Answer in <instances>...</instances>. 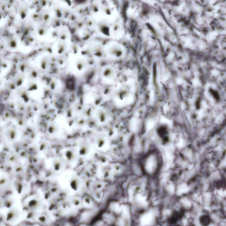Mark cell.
<instances>
[{"instance_id": "23", "label": "cell", "mask_w": 226, "mask_h": 226, "mask_svg": "<svg viewBox=\"0 0 226 226\" xmlns=\"http://www.w3.org/2000/svg\"><path fill=\"white\" fill-rule=\"evenodd\" d=\"M95 23L93 20H92L91 19H89L87 21V25L88 28H92L94 26Z\"/></svg>"}, {"instance_id": "7", "label": "cell", "mask_w": 226, "mask_h": 226, "mask_svg": "<svg viewBox=\"0 0 226 226\" xmlns=\"http://www.w3.org/2000/svg\"><path fill=\"white\" fill-rule=\"evenodd\" d=\"M17 94L18 96L25 103H27L29 101L28 91L27 90L26 87L21 86L18 87Z\"/></svg>"}, {"instance_id": "16", "label": "cell", "mask_w": 226, "mask_h": 226, "mask_svg": "<svg viewBox=\"0 0 226 226\" xmlns=\"http://www.w3.org/2000/svg\"><path fill=\"white\" fill-rule=\"evenodd\" d=\"M38 72L35 69H31L28 72V78L31 80L37 78L38 77Z\"/></svg>"}, {"instance_id": "15", "label": "cell", "mask_w": 226, "mask_h": 226, "mask_svg": "<svg viewBox=\"0 0 226 226\" xmlns=\"http://www.w3.org/2000/svg\"><path fill=\"white\" fill-rule=\"evenodd\" d=\"M58 36L60 40L66 41L69 37V33L66 30L62 29L60 31H58Z\"/></svg>"}, {"instance_id": "2", "label": "cell", "mask_w": 226, "mask_h": 226, "mask_svg": "<svg viewBox=\"0 0 226 226\" xmlns=\"http://www.w3.org/2000/svg\"><path fill=\"white\" fill-rule=\"evenodd\" d=\"M97 27L98 31L102 35L108 37L111 35V25L107 20L101 19L98 22Z\"/></svg>"}, {"instance_id": "21", "label": "cell", "mask_w": 226, "mask_h": 226, "mask_svg": "<svg viewBox=\"0 0 226 226\" xmlns=\"http://www.w3.org/2000/svg\"><path fill=\"white\" fill-rule=\"evenodd\" d=\"M92 11L95 13H98L100 10V6L98 3H93L92 6Z\"/></svg>"}, {"instance_id": "6", "label": "cell", "mask_w": 226, "mask_h": 226, "mask_svg": "<svg viewBox=\"0 0 226 226\" xmlns=\"http://www.w3.org/2000/svg\"><path fill=\"white\" fill-rule=\"evenodd\" d=\"M68 49V45L66 41L60 40L57 42L55 45V50L58 55H62L66 52Z\"/></svg>"}, {"instance_id": "4", "label": "cell", "mask_w": 226, "mask_h": 226, "mask_svg": "<svg viewBox=\"0 0 226 226\" xmlns=\"http://www.w3.org/2000/svg\"><path fill=\"white\" fill-rule=\"evenodd\" d=\"M87 61L82 57H76L72 62V68L78 72H81L85 69Z\"/></svg>"}, {"instance_id": "8", "label": "cell", "mask_w": 226, "mask_h": 226, "mask_svg": "<svg viewBox=\"0 0 226 226\" xmlns=\"http://www.w3.org/2000/svg\"><path fill=\"white\" fill-rule=\"evenodd\" d=\"M6 44L9 49L16 50L17 49L18 45L17 38L12 35L9 36L6 39Z\"/></svg>"}, {"instance_id": "20", "label": "cell", "mask_w": 226, "mask_h": 226, "mask_svg": "<svg viewBox=\"0 0 226 226\" xmlns=\"http://www.w3.org/2000/svg\"><path fill=\"white\" fill-rule=\"evenodd\" d=\"M42 17L44 21H45V22L48 21L50 19V13L47 10L43 11L42 15Z\"/></svg>"}, {"instance_id": "14", "label": "cell", "mask_w": 226, "mask_h": 226, "mask_svg": "<svg viewBox=\"0 0 226 226\" xmlns=\"http://www.w3.org/2000/svg\"><path fill=\"white\" fill-rule=\"evenodd\" d=\"M80 35L83 40H89L91 37V33L89 28H83L80 31Z\"/></svg>"}, {"instance_id": "1", "label": "cell", "mask_w": 226, "mask_h": 226, "mask_svg": "<svg viewBox=\"0 0 226 226\" xmlns=\"http://www.w3.org/2000/svg\"><path fill=\"white\" fill-rule=\"evenodd\" d=\"M104 50L105 52L114 58H119L122 54L121 47L117 43L109 44L105 47Z\"/></svg>"}, {"instance_id": "27", "label": "cell", "mask_w": 226, "mask_h": 226, "mask_svg": "<svg viewBox=\"0 0 226 226\" xmlns=\"http://www.w3.org/2000/svg\"><path fill=\"white\" fill-rule=\"evenodd\" d=\"M1 73V67H0V74Z\"/></svg>"}, {"instance_id": "10", "label": "cell", "mask_w": 226, "mask_h": 226, "mask_svg": "<svg viewBox=\"0 0 226 226\" xmlns=\"http://www.w3.org/2000/svg\"><path fill=\"white\" fill-rule=\"evenodd\" d=\"M50 64V58L47 56H43L40 59V68L45 70L48 68Z\"/></svg>"}, {"instance_id": "22", "label": "cell", "mask_w": 226, "mask_h": 226, "mask_svg": "<svg viewBox=\"0 0 226 226\" xmlns=\"http://www.w3.org/2000/svg\"><path fill=\"white\" fill-rule=\"evenodd\" d=\"M58 63L60 66H64L66 63V59L64 57L61 56V57H59L58 59Z\"/></svg>"}, {"instance_id": "3", "label": "cell", "mask_w": 226, "mask_h": 226, "mask_svg": "<svg viewBox=\"0 0 226 226\" xmlns=\"http://www.w3.org/2000/svg\"><path fill=\"white\" fill-rule=\"evenodd\" d=\"M103 78L105 81L108 83L111 82L116 77V73L115 70L111 66L105 67L103 71Z\"/></svg>"}, {"instance_id": "11", "label": "cell", "mask_w": 226, "mask_h": 226, "mask_svg": "<svg viewBox=\"0 0 226 226\" xmlns=\"http://www.w3.org/2000/svg\"><path fill=\"white\" fill-rule=\"evenodd\" d=\"M14 81L17 87H21L25 81V75L21 72L18 73L14 79Z\"/></svg>"}, {"instance_id": "17", "label": "cell", "mask_w": 226, "mask_h": 226, "mask_svg": "<svg viewBox=\"0 0 226 226\" xmlns=\"http://www.w3.org/2000/svg\"><path fill=\"white\" fill-rule=\"evenodd\" d=\"M18 69L21 73H24L28 69V63L26 62H21L18 66Z\"/></svg>"}, {"instance_id": "12", "label": "cell", "mask_w": 226, "mask_h": 226, "mask_svg": "<svg viewBox=\"0 0 226 226\" xmlns=\"http://www.w3.org/2000/svg\"><path fill=\"white\" fill-rule=\"evenodd\" d=\"M38 84L34 80H30L27 82L26 88L30 92H35L38 89Z\"/></svg>"}, {"instance_id": "19", "label": "cell", "mask_w": 226, "mask_h": 226, "mask_svg": "<svg viewBox=\"0 0 226 226\" xmlns=\"http://www.w3.org/2000/svg\"><path fill=\"white\" fill-rule=\"evenodd\" d=\"M53 11H54V13L55 14L56 18H60L62 16V10L60 9V7H58V6H54V7Z\"/></svg>"}, {"instance_id": "18", "label": "cell", "mask_w": 226, "mask_h": 226, "mask_svg": "<svg viewBox=\"0 0 226 226\" xmlns=\"http://www.w3.org/2000/svg\"><path fill=\"white\" fill-rule=\"evenodd\" d=\"M6 87L9 90H14L17 88L14 80H10L6 82L5 84Z\"/></svg>"}, {"instance_id": "13", "label": "cell", "mask_w": 226, "mask_h": 226, "mask_svg": "<svg viewBox=\"0 0 226 226\" xmlns=\"http://www.w3.org/2000/svg\"><path fill=\"white\" fill-rule=\"evenodd\" d=\"M48 31V27L43 24H40L38 26L37 29V33L40 36H45Z\"/></svg>"}, {"instance_id": "24", "label": "cell", "mask_w": 226, "mask_h": 226, "mask_svg": "<svg viewBox=\"0 0 226 226\" xmlns=\"http://www.w3.org/2000/svg\"><path fill=\"white\" fill-rule=\"evenodd\" d=\"M0 67L1 68H6L8 67V64L7 63L4 62V61H2L0 62Z\"/></svg>"}, {"instance_id": "9", "label": "cell", "mask_w": 226, "mask_h": 226, "mask_svg": "<svg viewBox=\"0 0 226 226\" xmlns=\"http://www.w3.org/2000/svg\"><path fill=\"white\" fill-rule=\"evenodd\" d=\"M28 13V8L25 4H21L18 8L17 13L19 17L24 19L26 18Z\"/></svg>"}, {"instance_id": "26", "label": "cell", "mask_w": 226, "mask_h": 226, "mask_svg": "<svg viewBox=\"0 0 226 226\" xmlns=\"http://www.w3.org/2000/svg\"><path fill=\"white\" fill-rule=\"evenodd\" d=\"M2 83H3L2 80L0 78V86H1V85H2Z\"/></svg>"}, {"instance_id": "25", "label": "cell", "mask_w": 226, "mask_h": 226, "mask_svg": "<svg viewBox=\"0 0 226 226\" xmlns=\"http://www.w3.org/2000/svg\"><path fill=\"white\" fill-rule=\"evenodd\" d=\"M3 18V13L1 11H0V21Z\"/></svg>"}, {"instance_id": "5", "label": "cell", "mask_w": 226, "mask_h": 226, "mask_svg": "<svg viewBox=\"0 0 226 226\" xmlns=\"http://www.w3.org/2000/svg\"><path fill=\"white\" fill-rule=\"evenodd\" d=\"M90 52L95 57H101L104 54V48L99 44L94 43L90 47Z\"/></svg>"}]
</instances>
